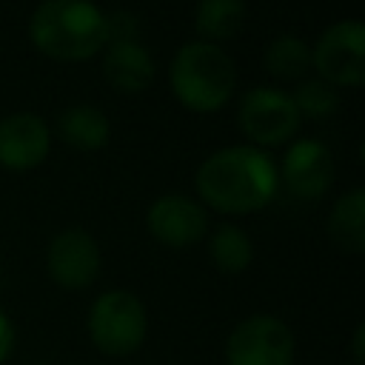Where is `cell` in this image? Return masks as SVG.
<instances>
[{"label":"cell","mask_w":365,"mask_h":365,"mask_svg":"<svg viewBox=\"0 0 365 365\" xmlns=\"http://www.w3.org/2000/svg\"><path fill=\"white\" fill-rule=\"evenodd\" d=\"M282 182L299 200L322 197L334 182V157L319 140H297L282 157Z\"/></svg>","instance_id":"11"},{"label":"cell","mask_w":365,"mask_h":365,"mask_svg":"<svg viewBox=\"0 0 365 365\" xmlns=\"http://www.w3.org/2000/svg\"><path fill=\"white\" fill-rule=\"evenodd\" d=\"M291 100H294L299 117L305 114V117H311V120H325V117H331V114L336 111V106H339L336 88H334L331 83L319 80V77H317V80H302V83L297 86V91L291 94Z\"/></svg>","instance_id":"18"},{"label":"cell","mask_w":365,"mask_h":365,"mask_svg":"<svg viewBox=\"0 0 365 365\" xmlns=\"http://www.w3.org/2000/svg\"><path fill=\"white\" fill-rule=\"evenodd\" d=\"M240 128L242 134L257 143V145H282L288 143L297 128H299V111L291 100V94L271 88V86H259L251 88L242 100H240Z\"/></svg>","instance_id":"7"},{"label":"cell","mask_w":365,"mask_h":365,"mask_svg":"<svg viewBox=\"0 0 365 365\" xmlns=\"http://www.w3.org/2000/svg\"><path fill=\"white\" fill-rule=\"evenodd\" d=\"M103 74L106 80L123 94H140L154 80V60L137 40L106 43L103 54Z\"/></svg>","instance_id":"12"},{"label":"cell","mask_w":365,"mask_h":365,"mask_svg":"<svg viewBox=\"0 0 365 365\" xmlns=\"http://www.w3.org/2000/svg\"><path fill=\"white\" fill-rule=\"evenodd\" d=\"M208 254L217 271L222 274H242L254 259V242L240 225H220L208 240Z\"/></svg>","instance_id":"16"},{"label":"cell","mask_w":365,"mask_h":365,"mask_svg":"<svg viewBox=\"0 0 365 365\" xmlns=\"http://www.w3.org/2000/svg\"><path fill=\"white\" fill-rule=\"evenodd\" d=\"M168 80H171L174 97L185 108L211 114V111H220L234 94L237 71H234V60L220 46L194 40L174 54Z\"/></svg>","instance_id":"3"},{"label":"cell","mask_w":365,"mask_h":365,"mask_svg":"<svg viewBox=\"0 0 365 365\" xmlns=\"http://www.w3.org/2000/svg\"><path fill=\"white\" fill-rule=\"evenodd\" d=\"M265 68L274 77L282 80H297L311 68V48L305 40L294 37V34H282L277 40H271L268 51H265Z\"/></svg>","instance_id":"17"},{"label":"cell","mask_w":365,"mask_h":365,"mask_svg":"<svg viewBox=\"0 0 365 365\" xmlns=\"http://www.w3.org/2000/svg\"><path fill=\"white\" fill-rule=\"evenodd\" d=\"M46 271L63 291H83L100 277V245L83 228L60 231L46 251Z\"/></svg>","instance_id":"8"},{"label":"cell","mask_w":365,"mask_h":365,"mask_svg":"<svg viewBox=\"0 0 365 365\" xmlns=\"http://www.w3.org/2000/svg\"><path fill=\"white\" fill-rule=\"evenodd\" d=\"M14 345H17V331H14V322L9 319V314L0 308V365L9 362V356L14 354Z\"/></svg>","instance_id":"20"},{"label":"cell","mask_w":365,"mask_h":365,"mask_svg":"<svg viewBox=\"0 0 365 365\" xmlns=\"http://www.w3.org/2000/svg\"><path fill=\"white\" fill-rule=\"evenodd\" d=\"M362 339H365V325L359 322V325L354 328V342H351V356H354V362H356V365H362V362H365V356H362V354H365Z\"/></svg>","instance_id":"21"},{"label":"cell","mask_w":365,"mask_h":365,"mask_svg":"<svg viewBox=\"0 0 365 365\" xmlns=\"http://www.w3.org/2000/svg\"><path fill=\"white\" fill-rule=\"evenodd\" d=\"M194 185L200 200L220 214H254L274 200L279 171L262 148L228 145L197 168Z\"/></svg>","instance_id":"1"},{"label":"cell","mask_w":365,"mask_h":365,"mask_svg":"<svg viewBox=\"0 0 365 365\" xmlns=\"http://www.w3.org/2000/svg\"><path fill=\"white\" fill-rule=\"evenodd\" d=\"M328 237L345 254L365 251V191L351 188L336 200L328 217Z\"/></svg>","instance_id":"13"},{"label":"cell","mask_w":365,"mask_h":365,"mask_svg":"<svg viewBox=\"0 0 365 365\" xmlns=\"http://www.w3.org/2000/svg\"><path fill=\"white\" fill-rule=\"evenodd\" d=\"M51 148L48 125L34 111H14L0 120V165L29 171L46 160Z\"/></svg>","instance_id":"10"},{"label":"cell","mask_w":365,"mask_h":365,"mask_svg":"<svg viewBox=\"0 0 365 365\" xmlns=\"http://www.w3.org/2000/svg\"><path fill=\"white\" fill-rule=\"evenodd\" d=\"M294 331L274 314H251L225 339V365H294Z\"/></svg>","instance_id":"5"},{"label":"cell","mask_w":365,"mask_h":365,"mask_svg":"<svg viewBox=\"0 0 365 365\" xmlns=\"http://www.w3.org/2000/svg\"><path fill=\"white\" fill-rule=\"evenodd\" d=\"M37 51L54 60H88L108 43L106 14L91 0H46L29 20Z\"/></svg>","instance_id":"2"},{"label":"cell","mask_w":365,"mask_h":365,"mask_svg":"<svg viewBox=\"0 0 365 365\" xmlns=\"http://www.w3.org/2000/svg\"><path fill=\"white\" fill-rule=\"evenodd\" d=\"M57 131H60L63 143H68V145H74L80 151H97V148H103L108 143L111 123L94 106H71V108H66L60 114Z\"/></svg>","instance_id":"14"},{"label":"cell","mask_w":365,"mask_h":365,"mask_svg":"<svg viewBox=\"0 0 365 365\" xmlns=\"http://www.w3.org/2000/svg\"><path fill=\"white\" fill-rule=\"evenodd\" d=\"M88 339L91 345L114 359L137 354L148 334V314L137 294L125 288L103 291L88 308Z\"/></svg>","instance_id":"4"},{"label":"cell","mask_w":365,"mask_h":365,"mask_svg":"<svg viewBox=\"0 0 365 365\" xmlns=\"http://www.w3.org/2000/svg\"><path fill=\"white\" fill-rule=\"evenodd\" d=\"M148 234L168 248H191L208 231L205 208L185 194H163L145 214Z\"/></svg>","instance_id":"9"},{"label":"cell","mask_w":365,"mask_h":365,"mask_svg":"<svg viewBox=\"0 0 365 365\" xmlns=\"http://www.w3.org/2000/svg\"><path fill=\"white\" fill-rule=\"evenodd\" d=\"M108 29V43H123V40H137V17L128 11H114L106 17Z\"/></svg>","instance_id":"19"},{"label":"cell","mask_w":365,"mask_h":365,"mask_svg":"<svg viewBox=\"0 0 365 365\" xmlns=\"http://www.w3.org/2000/svg\"><path fill=\"white\" fill-rule=\"evenodd\" d=\"M311 66L319 80L356 88L365 80V29L359 20H339L328 26L311 48Z\"/></svg>","instance_id":"6"},{"label":"cell","mask_w":365,"mask_h":365,"mask_svg":"<svg viewBox=\"0 0 365 365\" xmlns=\"http://www.w3.org/2000/svg\"><path fill=\"white\" fill-rule=\"evenodd\" d=\"M242 23H245V3L242 0H200L197 3L194 26L205 37V43L237 37Z\"/></svg>","instance_id":"15"}]
</instances>
